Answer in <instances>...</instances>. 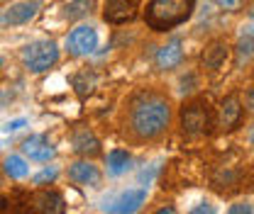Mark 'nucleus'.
Returning <instances> with one entry per match:
<instances>
[{
	"label": "nucleus",
	"mask_w": 254,
	"mask_h": 214,
	"mask_svg": "<svg viewBox=\"0 0 254 214\" xmlns=\"http://www.w3.org/2000/svg\"><path fill=\"white\" fill-rule=\"evenodd\" d=\"M127 131L137 141L159 139L171 124V102L157 90H142L129 100L127 110Z\"/></svg>",
	"instance_id": "nucleus-1"
},
{
	"label": "nucleus",
	"mask_w": 254,
	"mask_h": 214,
	"mask_svg": "<svg viewBox=\"0 0 254 214\" xmlns=\"http://www.w3.org/2000/svg\"><path fill=\"white\" fill-rule=\"evenodd\" d=\"M195 0H152L147 5L144 20L154 32H166L176 25H184L193 15Z\"/></svg>",
	"instance_id": "nucleus-2"
},
{
	"label": "nucleus",
	"mask_w": 254,
	"mask_h": 214,
	"mask_svg": "<svg viewBox=\"0 0 254 214\" xmlns=\"http://www.w3.org/2000/svg\"><path fill=\"white\" fill-rule=\"evenodd\" d=\"M59 61V44L54 39H39L22 49V63L30 73H47Z\"/></svg>",
	"instance_id": "nucleus-3"
},
{
	"label": "nucleus",
	"mask_w": 254,
	"mask_h": 214,
	"mask_svg": "<svg viewBox=\"0 0 254 214\" xmlns=\"http://www.w3.org/2000/svg\"><path fill=\"white\" fill-rule=\"evenodd\" d=\"M210 110L205 100H190L181 107V131L186 136H203L210 131Z\"/></svg>",
	"instance_id": "nucleus-4"
},
{
	"label": "nucleus",
	"mask_w": 254,
	"mask_h": 214,
	"mask_svg": "<svg viewBox=\"0 0 254 214\" xmlns=\"http://www.w3.org/2000/svg\"><path fill=\"white\" fill-rule=\"evenodd\" d=\"M98 49V30L91 25H78L66 37V51L71 56H88Z\"/></svg>",
	"instance_id": "nucleus-5"
},
{
	"label": "nucleus",
	"mask_w": 254,
	"mask_h": 214,
	"mask_svg": "<svg viewBox=\"0 0 254 214\" xmlns=\"http://www.w3.org/2000/svg\"><path fill=\"white\" fill-rule=\"evenodd\" d=\"M39 12V2L37 0H20L7 5L0 12V22L7 27H17V25H27L30 20H34V15Z\"/></svg>",
	"instance_id": "nucleus-6"
},
{
	"label": "nucleus",
	"mask_w": 254,
	"mask_h": 214,
	"mask_svg": "<svg viewBox=\"0 0 254 214\" xmlns=\"http://www.w3.org/2000/svg\"><path fill=\"white\" fill-rule=\"evenodd\" d=\"M139 0H105L103 5V20L113 25H125L137 17Z\"/></svg>",
	"instance_id": "nucleus-7"
},
{
	"label": "nucleus",
	"mask_w": 254,
	"mask_h": 214,
	"mask_svg": "<svg viewBox=\"0 0 254 214\" xmlns=\"http://www.w3.org/2000/svg\"><path fill=\"white\" fill-rule=\"evenodd\" d=\"M245 117V107H242V100L237 95H227L220 102V110H218V127L222 131H235Z\"/></svg>",
	"instance_id": "nucleus-8"
},
{
	"label": "nucleus",
	"mask_w": 254,
	"mask_h": 214,
	"mask_svg": "<svg viewBox=\"0 0 254 214\" xmlns=\"http://www.w3.org/2000/svg\"><path fill=\"white\" fill-rule=\"evenodd\" d=\"M184 63V42L181 39H171L164 46H159L154 54V66L159 71H174Z\"/></svg>",
	"instance_id": "nucleus-9"
},
{
	"label": "nucleus",
	"mask_w": 254,
	"mask_h": 214,
	"mask_svg": "<svg viewBox=\"0 0 254 214\" xmlns=\"http://www.w3.org/2000/svg\"><path fill=\"white\" fill-rule=\"evenodd\" d=\"M22 153H25L30 161L49 163V161L57 156V149L52 146V141H49L44 134H34V136H27V139L22 141Z\"/></svg>",
	"instance_id": "nucleus-10"
},
{
	"label": "nucleus",
	"mask_w": 254,
	"mask_h": 214,
	"mask_svg": "<svg viewBox=\"0 0 254 214\" xmlns=\"http://www.w3.org/2000/svg\"><path fill=\"white\" fill-rule=\"evenodd\" d=\"M66 175H68L71 183H76V185H88V187H98V185H100V171H98V166H93L88 158L71 163L68 171H66Z\"/></svg>",
	"instance_id": "nucleus-11"
},
{
	"label": "nucleus",
	"mask_w": 254,
	"mask_h": 214,
	"mask_svg": "<svg viewBox=\"0 0 254 214\" xmlns=\"http://www.w3.org/2000/svg\"><path fill=\"white\" fill-rule=\"evenodd\" d=\"M71 146L78 156H86V158H93V156H100V141L88 127H78L73 129L71 134Z\"/></svg>",
	"instance_id": "nucleus-12"
},
{
	"label": "nucleus",
	"mask_w": 254,
	"mask_h": 214,
	"mask_svg": "<svg viewBox=\"0 0 254 214\" xmlns=\"http://www.w3.org/2000/svg\"><path fill=\"white\" fill-rule=\"evenodd\" d=\"M144 202H147V187H132V190H125V192L108 207V212H115V214L137 212Z\"/></svg>",
	"instance_id": "nucleus-13"
},
{
	"label": "nucleus",
	"mask_w": 254,
	"mask_h": 214,
	"mask_svg": "<svg viewBox=\"0 0 254 214\" xmlns=\"http://www.w3.org/2000/svg\"><path fill=\"white\" fill-rule=\"evenodd\" d=\"M227 54H230L227 44L222 39H213L203 49V54H200V66L205 71H220L222 66H225V61H227Z\"/></svg>",
	"instance_id": "nucleus-14"
},
{
	"label": "nucleus",
	"mask_w": 254,
	"mask_h": 214,
	"mask_svg": "<svg viewBox=\"0 0 254 214\" xmlns=\"http://www.w3.org/2000/svg\"><path fill=\"white\" fill-rule=\"evenodd\" d=\"M34 210L37 212H44V214H64L66 212V202L59 192L54 190H44V192H37L34 195Z\"/></svg>",
	"instance_id": "nucleus-15"
},
{
	"label": "nucleus",
	"mask_w": 254,
	"mask_h": 214,
	"mask_svg": "<svg viewBox=\"0 0 254 214\" xmlns=\"http://www.w3.org/2000/svg\"><path fill=\"white\" fill-rule=\"evenodd\" d=\"M240 180H242V175H240V171L232 168V166H220V168L213 173V178H210L213 190H218V192H230V190H235V187L240 185Z\"/></svg>",
	"instance_id": "nucleus-16"
},
{
	"label": "nucleus",
	"mask_w": 254,
	"mask_h": 214,
	"mask_svg": "<svg viewBox=\"0 0 254 214\" xmlns=\"http://www.w3.org/2000/svg\"><path fill=\"white\" fill-rule=\"evenodd\" d=\"M71 86H73V90H76V95L81 100H86L95 90V86H98V76H95V71H91V68H83V71L73 73Z\"/></svg>",
	"instance_id": "nucleus-17"
},
{
	"label": "nucleus",
	"mask_w": 254,
	"mask_h": 214,
	"mask_svg": "<svg viewBox=\"0 0 254 214\" xmlns=\"http://www.w3.org/2000/svg\"><path fill=\"white\" fill-rule=\"evenodd\" d=\"M235 51H237V63H240V66L254 59V25L242 27V32H240V39H237V46H235Z\"/></svg>",
	"instance_id": "nucleus-18"
},
{
	"label": "nucleus",
	"mask_w": 254,
	"mask_h": 214,
	"mask_svg": "<svg viewBox=\"0 0 254 214\" xmlns=\"http://www.w3.org/2000/svg\"><path fill=\"white\" fill-rule=\"evenodd\" d=\"M132 168V156L125 149H113L108 153V173L110 175H123Z\"/></svg>",
	"instance_id": "nucleus-19"
},
{
	"label": "nucleus",
	"mask_w": 254,
	"mask_h": 214,
	"mask_svg": "<svg viewBox=\"0 0 254 214\" xmlns=\"http://www.w3.org/2000/svg\"><path fill=\"white\" fill-rule=\"evenodd\" d=\"M95 7V0H68L64 5V17L68 22H76V20H83L86 15H91Z\"/></svg>",
	"instance_id": "nucleus-20"
},
{
	"label": "nucleus",
	"mask_w": 254,
	"mask_h": 214,
	"mask_svg": "<svg viewBox=\"0 0 254 214\" xmlns=\"http://www.w3.org/2000/svg\"><path fill=\"white\" fill-rule=\"evenodd\" d=\"M2 173L7 178H12V180H22V178L30 175V166H27V161L22 156H7L2 161Z\"/></svg>",
	"instance_id": "nucleus-21"
},
{
	"label": "nucleus",
	"mask_w": 254,
	"mask_h": 214,
	"mask_svg": "<svg viewBox=\"0 0 254 214\" xmlns=\"http://www.w3.org/2000/svg\"><path fill=\"white\" fill-rule=\"evenodd\" d=\"M54 180H57V168H44V171H39L32 178L34 185H47V183H54Z\"/></svg>",
	"instance_id": "nucleus-22"
},
{
	"label": "nucleus",
	"mask_w": 254,
	"mask_h": 214,
	"mask_svg": "<svg viewBox=\"0 0 254 214\" xmlns=\"http://www.w3.org/2000/svg\"><path fill=\"white\" fill-rule=\"evenodd\" d=\"M215 5L222 7V10H227V12H237L245 5V0H215Z\"/></svg>",
	"instance_id": "nucleus-23"
},
{
	"label": "nucleus",
	"mask_w": 254,
	"mask_h": 214,
	"mask_svg": "<svg viewBox=\"0 0 254 214\" xmlns=\"http://www.w3.org/2000/svg\"><path fill=\"white\" fill-rule=\"evenodd\" d=\"M25 124H27V120H25V117L10 120V122H5V127H2V131H5V134H12V131H20V129H22Z\"/></svg>",
	"instance_id": "nucleus-24"
},
{
	"label": "nucleus",
	"mask_w": 254,
	"mask_h": 214,
	"mask_svg": "<svg viewBox=\"0 0 254 214\" xmlns=\"http://www.w3.org/2000/svg\"><path fill=\"white\" fill-rule=\"evenodd\" d=\"M252 214L254 212V207L252 205H250V202H240V205H232V207H230V214Z\"/></svg>",
	"instance_id": "nucleus-25"
},
{
	"label": "nucleus",
	"mask_w": 254,
	"mask_h": 214,
	"mask_svg": "<svg viewBox=\"0 0 254 214\" xmlns=\"http://www.w3.org/2000/svg\"><path fill=\"white\" fill-rule=\"evenodd\" d=\"M190 212H193V214H203V212L213 214V212H215V207H210V205H208V202H200V205H198V207H193V210H190Z\"/></svg>",
	"instance_id": "nucleus-26"
},
{
	"label": "nucleus",
	"mask_w": 254,
	"mask_h": 214,
	"mask_svg": "<svg viewBox=\"0 0 254 214\" xmlns=\"http://www.w3.org/2000/svg\"><path fill=\"white\" fill-rule=\"evenodd\" d=\"M245 102H247V110L254 115V86L247 90V95H245Z\"/></svg>",
	"instance_id": "nucleus-27"
},
{
	"label": "nucleus",
	"mask_w": 254,
	"mask_h": 214,
	"mask_svg": "<svg viewBox=\"0 0 254 214\" xmlns=\"http://www.w3.org/2000/svg\"><path fill=\"white\" fill-rule=\"evenodd\" d=\"M174 212H176L174 207H161V210H159V214H174Z\"/></svg>",
	"instance_id": "nucleus-28"
},
{
	"label": "nucleus",
	"mask_w": 254,
	"mask_h": 214,
	"mask_svg": "<svg viewBox=\"0 0 254 214\" xmlns=\"http://www.w3.org/2000/svg\"><path fill=\"white\" fill-rule=\"evenodd\" d=\"M0 66H2V59H0Z\"/></svg>",
	"instance_id": "nucleus-29"
},
{
	"label": "nucleus",
	"mask_w": 254,
	"mask_h": 214,
	"mask_svg": "<svg viewBox=\"0 0 254 214\" xmlns=\"http://www.w3.org/2000/svg\"><path fill=\"white\" fill-rule=\"evenodd\" d=\"M0 2H2V0H0Z\"/></svg>",
	"instance_id": "nucleus-30"
}]
</instances>
